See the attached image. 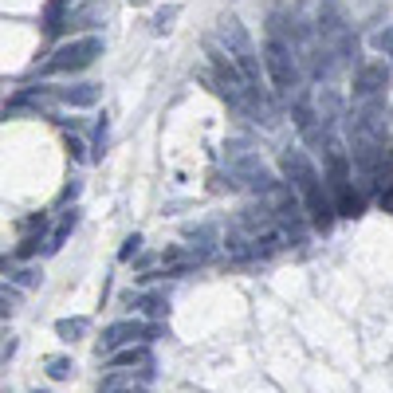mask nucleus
<instances>
[{"mask_svg":"<svg viewBox=\"0 0 393 393\" xmlns=\"http://www.w3.org/2000/svg\"><path fill=\"white\" fill-rule=\"evenodd\" d=\"M279 165H283V177L291 181V189L303 196V209H307L311 224H315L319 232H331L338 209H334V196H331V189H326V177L315 170V162H311L303 150H283Z\"/></svg>","mask_w":393,"mask_h":393,"instance_id":"obj_1","label":"nucleus"},{"mask_svg":"<svg viewBox=\"0 0 393 393\" xmlns=\"http://www.w3.org/2000/svg\"><path fill=\"white\" fill-rule=\"evenodd\" d=\"M299 43L295 40H279V35H267L264 40V71L272 79V87L279 94H291L303 79V67H299Z\"/></svg>","mask_w":393,"mask_h":393,"instance_id":"obj_2","label":"nucleus"},{"mask_svg":"<svg viewBox=\"0 0 393 393\" xmlns=\"http://www.w3.org/2000/svg\"><path fill=\"white\" fill-rule=\"evenodd\" d=\"M216 35H221V48L232 55V63L244 71V79L260 91V52H256V43H252V35L244 32V24L236 16H221Z\"/></svg>","mask_w":393,"mask_h":393,"instance_id":"obj_3","label":"nucleus"},{"mask_svg":"<svg viewBox=\"0 0 393 393\" xmlns=\"http://www.w3.org/2000/svg\"><path fill=\"white\" fill-rule=\"evenodd\" d=\"M165 326L162 323H145V319H122V323H111L103 331V342H99V354H118L126 346H142V342H154Z\"/></svg>","mask_w":393,"mask_h":393,"instance_id":"obj_4","label":"nucleus"},{"mask_svg":"<svg viewBox=\"0 0 393 393\" xmlns=\"http://www.w3.org/2000/svg\"><path fill=\"white\" fill-rule=\"evenodd\" d=\"M103 55V40L99 35H79V40H67L55 48V55L48 60V71H60V75H75V71H87L94 60Z\"/></svg>","mask_w":393,"mask_h":393,"instance_id":"obj_5","label":"nucleus"},{"mask_svg":"<svg viewBox=\"0 0 393 393\" xmlns=\"http://www.w3.org/2000/svg\"><path fill=\"white\" fill-rule=\"evenodd\" d=\"M385 87H389V67H385V63H362V67L354 71V103L385 99Z\"/></svg>","mask_w":393,"mask_h":393,"instance_id":"obj_6","label":"nucleus"},{"mask_svg":"<svg viewBox=\"0 0 393 393\" xmlns=\"http://www.w3.org/2000/svg\"><path fill=\"white\" fill-rule=\"evenodd\" d=\"M106 370L111 374H126V370H154V354H150V342H142V346H126V350L111 354L106 358Z\"/></svg>","mask_w":393,"mask_h":393,"instance_id":"obj_7","label":"nucleus"},{"mask_svg":"<svg viewBox=\"0 0 393 393\" xmlns=\"http://www.w3.org/2000/svg\"><path fill=\"white\" fill-rule=\"evenodd\" d=\"M311 106H315L319 122H323L326 130H331L338 118H346V114H342V94L334 91V87H323V91L315 94V103H311Z\"/></svg>","mask_w":393,"mask_h":393,"instance_id":"obj_8","label":"nucleus"},{"mask_svg":"<svg viewBox=\"0 0 393 393\" xmlns=\"http://www.w3.org/2000/svg\"><path fill=\"white\" fill-rule=\"evenodd\" d=\"M99 94H103L99 83H75V87H60L55 99H60L63 106H94L99 103Z\"/></svg>","mask_w":393,"mask_h":393,"instance_id":"obj_9","label":"nucleus"},{"mask_svg":"<svg viewBox=\"0 0 393 393\" xmlns=\"http://www.w3.org/2000/svg\"><path fill=\"white\" fill-rule=\"evenodd\" d=\"M75 224H79V209L71 205L67 213L60 216V224H55V232H52V236H48V248H43V252H48V256H55V252H60L63 244H67V236H71V232H75Z\"/></svg>","mask_w":393,"mask_h":393,"instance_id":"obj_10","label":"nucleus"},{"mask_svg":"<svg viewBox=\"0 0 393 393\" xmlns=\"http://www.w3.org/2000/svg\"><path fill=\"white\" fill-rule=\"evenodd\" d=\"M189 240H196V244H193V248H196V260H205L209 252H213V244H216V232L209 228V224H201V228L189 232Z\"/></svg>","mask_w":393,"mask_h":393,"instance_id":"obj_11","label":"nucleus"},{"mask_svg":"<svg viewBox=\"0 0 393 393\" xmlns=\"http://www.w3.org/2000/svg\"><path fill=\"white\" fill-rule=\"evenodd\" d=\"M55 334H60L63 342L83 338V334H87V319H60V323H55Z\"/></svg>","mask_w":393,"mask_h":393,"instance_id":"obj_12","label":"nucleus"},{"mask_svg":"<svg viewBox=\"0 0 393 393\" xmlns=\"http://www.w3.org/2000/svg\"><path fill=\"white\" fill-rule=\"evenodd\" d=\"M106 142H111V118L103 114V118L94 122V145H91V150H94V162H103V154H106Z\"/></svg>","mask_w":393,"mask_h":393,"instance_id":"obj_13","label":"nucleus"},{"mask_svg":"<svg viewBox=\"0 0 393 393\" xmlns=\"http://www.w3.org/2000/svg\"><path fill=\"white\" fill-rule=\"evenodd\" d=\"M40 244H43V248H48V236H43V232H40V236H35V232H28V236H24V240H20V248H16V256H20V260H32V256H35V252H40Z\"/></svg>","mask_w":393,"mask_h":393,"instance_id":"obj_14","label":"nucleus"},{"mask_svg":"<svg viewBox=\"0 0 393 393\" xmlns=\"http://www.w3.org/2000/svg\"><path fill=\"white\" fill-rule=\"evenodd\" d=\"M71 374H75V362L71 358H52L48 362V377H52V382H67Z\"/></svg>","mask_w":393,"mask_h":393,"instance_id":"obj_15","label":"nucleus"},{"mask_svg":"<svg viewBox=\"0 0 393 393\" xmlns=\"http://www.w3.org/2000/svg\"><path fill=\"white\" fill-rule=\"evenodd\" d=\"M142 311L150 319H165V315H170V303H165L162 295H142Z\"/></svg>","mask_w":393,"mask_h":393,"instance_id":"obj_16","label":"nucleus"},{"mask_svg":"<svg viewBox=\"0 0 393 393\" xmlns=\"http://www.w3.org/2000/svg\"><path fill=\"white\" fill-rule=\"evenodd\" d=\"M9 283H12V287H20V291H28V287L40 283V272H35V267H20V272L9 275Z\"/></svg>","mask_w":393,"mask_h":393,"instance_id":"obj_17","label":"nucleus"},{"mask_svg":"<svg viewBox=\"0 0 393 393\" xmlns=\"http://www.w3.org/2000/svg\"><path fill=\"white\" fill-rule=\"evenodd\" d=\"M370 43H374V48H377L382 55H389V60H393V24L377 28V32H374V40H370Z\"/></svg>","mask_w":393,"mask_h":393,"instance_id":"obj_18","label":"nucleus"},{"mask_svg":"<svg viewBox=\"0 0 393 393\" xmlns=\"http://www.w3.org/2000/svg\"><path fill=\"white\" fill-rule=\"evenodd\" d=\"M138 252H142V236L134 232V236H126V240H122V252H118V260H134Z\"/></svg>","mask_w":393,"mask_h":393,"instance_id":"obj_19","label":"nucleus"},{"mask_svg":"<svg viewBox=\"0 0 393 393\" xmlns=\"http://www.w3.org/2000/svg\"><path fill=\"white\" fill-rule=\"evenodd\" d=\"M173 20H177V9L170 4V9H162V12L154 16V28H157V32H170V28H173Z\"/></svg>","mask_w":393,"mask_h":393,"instance_id":"obj_20","label":"nucleus"},{"mask_svg":"<svg viewBox=\"0 0 393 393\" xmlns=\"http://www.w3.org/2000/svg\"><path fill=\"white\" fill-rule=\"evenodd\" d=\"M67 150H71V157H75V162H83V157H87V154H83L87 145L79 142V138H67Z\"/></svg>","mask_w":393,"mask_h":393,"instance_id":"obj_21","label":"nucleus"},{"mask_svg":"<svg viewBox=\"0 0 393 393\" xmlns=\"http://www.w3.org/2000/svg\"><path fill=\"white\" fill-rule=\"evenodd\" d=\"M75 196H79V181H71V185L63 189V201H75Z\"/></svg>","mask_w":393,"mask_h":393,"instance_id":"obj_22","label":"nucleus"},{"mask_svg":"<svg viewBox=\"0 0 393 393\" xmlns=\"http://www.w3.org/2000/svg\"><path fill=\"white\" fill-rule=\"evenodd\" d=\"M12 354H16V338H9V342H4V354H0V358L9 362V358H12Z\"/></svg>","mask_w":393,"mask_h":393,"instance_id":"obj_23","label":"nucleus"},{"mask_svg":"<svg viewBox=\"0 0 393 393\" xmlns=\"http://www.w3.org/2000/svg\"><path fill=\"white\" fill-rule=\"evenodd\" d=\"M114 393H142V389H134V385H130V389H114Z\"/></svg>","mask_w":393,"mask_h":393,"instance_id":"obj_24","label":"nucleus"},{"mask_svg":"<svg viewBox=\"0 0 393 393\" xmlns=\"http://www.w3.org/2000/svg\"><path fill=\"white\" fill-rule=\"evenodd\" d=\"M134 4H145V0H134Z\"/></svg>","mask_w":393,"mask_h":393,"instance_id":"obj_25","label":"nucleus"},{"mask_svg":"<svg viewBox=\"0 0 393 393\" xmlns=\"http://www.w3.org/2000/svg\"><path fill=\"white\" fill-rule=\"evenodd\" d=\"M35 393H43V389H35Z\"/></svg>","mask_w":393,"mask_h":393,"instance_id":"obj_26","label":"nucleus"}]
</instances>
